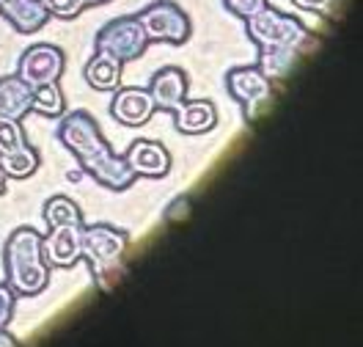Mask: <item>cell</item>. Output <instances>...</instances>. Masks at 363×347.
I'll return each mask as SVG.
<instances>
[{"label":"cell","instance_id":"1","mask_svg":"<svg viewBox=\"0 0 363 347\" xmlns=\"http://www.w3.org/2000/svg\"><path fill=\"white\" fill-rule=\"evenodd\" d=\"M58 138L74 155V160L80 163V168L89 174L91 180H96L108 190H127L135 182L133 168L121 155H116L105 136L99 133V124L94 121V116L86 111H72L61 116L58 124Z\"/></svg>","mask_w":363,"mask_h":347},{"label":"cell","instance_id":"2","mask_svg":"<svg viewBox=\"0 0 363 347\" xmlns=\"http://www.w3.org/2000/svg\"><path fill=\"white\" fill-rule=\"evenodd\" d=\"M42 234L30 226L14 229L6 240V284L14 290V295H39L50 284V265L42 251Z\"/></svg>","mask_w":363,"mask_h":347},{"label":"cell","instance_id":"3","mask_svg":"<svg viewBox=\"0 0 363 347\" xmlns=\"http://www.w3.org/2000/svg\"><path fill=\"white\" fill-rule=\"evenodd\" d=\"M245 23V33L256 45V50H267V47H286V50H300L308 42L311 31L306 28L303 20H297L295 14L278 11L270 3L264 9H259L256 14H250Z\"/></svg>","mask_w":363,"mask_h":347},{"label":"cell","instance_id":"4","mask_svg":"<svg viewBox=\"0 0 363 347\" xmlns=\"http://www.w3.org/2000/svg\"><path fill=\"white\" fill-rule=\"evenodd\" d=\"M146 47H149V39H146V31L138 23L135 14L116 17L102 25L94 36V53H105L121 64L138 61L146 53Z\"/></svg>","mask_w":363,"mask_h":347},{"label":"cell","instance_id":"5","mask_svg":"<svg viewBox=\"0 0 363 347\" xmlns=\"http://www.w3.org/2000/svg\"><path fill=\"white\" fill-rule=\"evenodd\" d=\"M138 23L143 25L149 45L152 42H165V45H184L193 33V25L187 11L174 0H155L149 6H143L135 14Z\"/></svg>","mask_w":363,"mask_h":347},{"label":"cell","instance_id":"6","mask_svg":"<svg viewBox=\"0 0 363 347\" xmlns=\"http://www.w3.org/2000/svg\"><path fill=\"white\" fill-rule=\"evenodd\" d=\"M64 70H67V53L58 45H47V42L30 45L20 55V64H17V75L30 89L45 86V83H58Z\"/></svg>","mask_w":363,"mask_h":347},{"label":"cell","instance_id":"7","mask_svg":"<svg viewBox=\"0 0 363 347\" xmlns=\"http://www.w3.org/2000/svg\"><path fill=\"white\" fill-rule=\"evenodd\" d=\"M127 243H130V234L124 229H113L108 224L83 226V231H80V256H86L96 268L116 265L127 251Z\"/></svg>","mask_w":363,"mask_h":347},{"label":"cell","instance_id":"8","mask_svg":"<svg viewBox=\"0 0 363 347\" xmlns=\"http://www.w3.org/2000/svg\"><path fill=\"white\" fill-rule=\"evenodd\" d=\"M226 89L228 94L248 111V116H253L272 94V80H267L256 64L250 67H234L226 72Z\"/></svg>","mask_w":363,"mask_h":347},{"label":"cell","instance_id":"9","mask_svg":"<svg viewBox=\"0 0 363 347\" xmlns=\"http://www.w3.org/2000/svg\"><path fill=\"white\" fill-rule=\"evenodd\" d=\"M187 89H190V80H187V72L179 67H162L152 75L149 80V97L155 102V111H165V114H174L182 102L187 99Z\"/></svg>","mask_w":363,"mask_h":347},{"label":"cell","instance_id":"10","mask_svg":"<svg viewBox=\"0 0 363 347\" xmlns=\"http://www.w3.org/2000/svg\"><path fill=\"white\" fill-rule=\"evenodd\" d=\"M111 114L118 124L124 127H143L152 116H155V102L146 89L138 86H118L113 92L111 102Z\"/></svg>","mask_w":363,"mask_h":347},{"label":"cell","instance_id":"11","mask_svg":"<svg viewBox=\"0 0 363 347\" xmlns=\"http://www.w3.org/2000/svg\"><path fill=\"white\" fill-rule=\"evenodd\" d=\"M127 165L133 168L135 177H165L171 171V152L160 143V141H149V138H138L127 155H124Z\"/></svg>","mask_w":363,"mask_h":347},{"label":"cell","instance_id":"12","mask_svg":"<svg viewBox=\"0 0 363 347\" xmlns=\"http://www.w3.org/2000/svg\"><path fill=\"white\" fill-rule=\"evenodd\" d=\"M0 20L23 36H33L50 23V14L42 0H0Z\"/></svg>","mask_w":363,"mask_h":347},{"label":"cell","instance_id":"13","mask_svg":"<svg viewBox=\"0 0 363 347\" xmlns=\"http://www.w3.org/2000/svg\"><path fill=\"white\" fill-rule=\"evenodd\" d=\"M80 226H58L42 240L45 262L50 268H72L80 259Z\"/></svg>","mask_w":363,"mask_h":347},{"label":"cell","instance_id":"14","mask_svg":"<svg viewBox=\"0 0 363 347\" xmlns=\"http://www.w3.org/2000/svg\"><path fill=\"white\" fill-rule=\"evenodd\" d=\"M174 124L184 136H204L218 127V108L212 99H184L174 111Z\"/></svg>","mask_w":363,"mask_h":347},{"label":"cell","instance_id":"15","mask_svg":"<svg viewBox=\"0 0 363 347\" xmlns=\"http://www.w3.org/2000/svg\"><path fill=\"white\" fill-rule=\"evenodd\" d=\"M30 99H33V89L20 75L0 77V116L23 119V116L30 114Z\"/></svg>","mask_w":363,"mask_h":347},{"label":"cell","instance_id":"16","mask_svg":"<svg viewBox=\"0 0 363 347\" xmlns=\"http://www.w3.org/2000/svg\"><path fill=\"white\" fill-rule=\"evenodd\" d=\"M121 70H124V64L121 61H116L111 55H105V53H94L89 58V64H86V83H89L91 89H96V92H116L118 86H121Z\"/></svg>","mask_w":363,"mask_h":347},{"label":"cell","instance_id":"17","mask_svg":"<svg viewBox=\"0 0 363 347\" xmlns=\"http://www.w3.org/2000/svg\"><path fill=\"white\" fill-rule=\"evenodd\" d=\"M297 61V50H286V47H267V50H259V61L256 67L259 72L267 77V80H281L286 77Z\"/></svg>","mask_w":363,"mask_h":347},{"label":"cell","instance_id":"18","mask_svg":"<svg viewBox=\"0 0 363 347\" xmlns=\"http://www.w3.org/2000/svg\"><path fill=\"white\" fill-rule=\"evenodd\" d=\"M30 111L45 119H61L67 114V97L61 92L58 83H45L33 89V99H30Z\"/></svg>","mask_w":363,"mask_h":347},{"label":"cell","instance_id":"19","mask_svg":"<svg viewBox=\"0 0 363 347\" xmlns=\"http://www.w3.org/2000/svg\"><path fill=\"white\" fill-rule=\"evenodd\" d=\"M0 168L11 180H28L39 168V152L30 143H23L20 149H14L9 155H0Z\"/></svg>","mask_w":363,"mask_h":347},{"label":"cell","instance_id":"20","mask_svg":"<svg viewBox=\"0 0 363 347\" xmlns=\"http://www.w3.org/2000/svg\"><path fill=\"white\" fill-rule=\"evenodd\" d=\"M45 221L50 229H58V226H80V224H83V212H80V207H77L69 196H52L45 204Z\"/></svg>","mask_w":363,"mask_h":347},{"label":"cell","instance_id":"21","mask_svg":"<svg viewBox=\"0 0 363 347\" xmlns=\"http://www.w3.org/2000/svg\"><path fill=\"white\" fill-rule=\"evenodd\" d=\"M25 141V130L20 124V119H6L0 116V155H9L14 149H20Z\"/></svg>","mask_w":363,"mask_h":347},{"label":"cell","instance_id":"22","mask_svg":"<svg viewBox=\"0 0 363 347\" xmlns=\"http://www.w3.org/2000/svg\"><path fill=\"white\" fill-rule=\"evenodd\" d=\"M50 17L55 20H77L83 11H86V3L83 0H42Z\"/></svg>","mask_w":363,"mask_h":347},{"label":"cell","instance_id":"23","mask_svg":"<svg viewBox=\"0 0 363 347\" xmlns=\"http://www.w3.org/2000/svg\"><path fill=\"white\" fill-rule=\"evenodd\" d=\"M264 6H267V0H223V9L237 20H248L250 14H256Z\"/></svg>","mask_w":363,"mask_h":347},{"label":"cell","instance_id":"24","mask_svg":"<svg viewBox=\"0 0 363 347\" xmlns=\"http://www.w3.org/2000/svg\"><path fill=\"white\" fill-rule=\"evenodd\" d=\"M14 303H17V295L9 284H0V325H9L11 314H14Z\"/></svg>","mask_w":363,"mask_h":347},{"label":"cell","instance_id":"25","mask_svg":"<svg viewBox=\"0 0 363 347\" xmlns=\"http://www.w3.org/2000/svg\"><path fill=\"white\" fill-rule=\"evenodd\" d=\"M297 9H306V11H325L330 6V0H292Z\"/></svg>","mask_w":363,"mask_h":347},{"label":"cell","instance_id":"26","mask_svg":"<svg viewBox=\"0 0 363 347\" xmlns=\"http://www.w3.org/2000/svg\"><path fill=\"white\" fill-rule=\"evenodd\" d=\"M0 347H20V342L6 331V325H0Z\"/></svg>","mask_w":363,"mask_h":347},{"label":"cell","instance_id":"27","mask_svg":"<svg viewBox=\"0 0 363 347\" xmlns=\"http://www.w3.org/2000/svg\"><path fill=\"white\" fill-rule=\"evenodd\" d=\"M86 3V9H94V6H105V3H111V0H83Z\"/></svg>","mask_w":363,"mask_h":347},{"label":"cell","instance_id":"28","mask_svg":"<svg viewBox=\"0 0 363 347\" xmlns=\"http://www.w3.org/2000/svg\"><path fill=\"white\" fill-rule=\"evenodd\" d=\"M0 193H6V174H3V168H0Z\"/></svg>","mask_w":363,"mask_h":347}]
</instances>
